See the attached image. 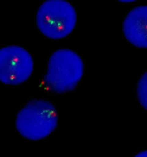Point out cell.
<instances>
[{"mask_svg": "<svg viewBox=\"0 0 147 157\" xmlns=\"http://www.w3.org/2000/svg\"><path fill=\"white\" fill-rule=\"evenodd\" d=\"M57 111L50 102L33 100L18 112L16 127L23 137L31 140L46 138L56 128Z\"/></svg>", "mask_w": 147, "mask_h": 157, "instance_id": "2", "label": "cell"}, {"mask_svg": "<svg viewBox=\"0 0 147 157\" xmlns=\"http://www.w3.org/2000/svg\"><path fill=\"white\" fill-rule=\"evenodd\" d=\"M77 13L66 0H47L37 11V27L45 36L58 40L68 36L77 23Z\"/></svg>", "mask_w": 147, "mask_h": 157, "instance_id": "3", "label": "cell"}, {"mask_svg": "<svg viewBox=\"0 0 147 157\" xmlns=\"http://www.w3.org/2000/svg\"><path fill=\"white\" fill-rule=\"evenodd\" d=\"M126 39L133 46L147 48V6H140L130 10L123 24Z\"/></svg>", "mask_w": 147, "mask_h": 157, "instance_id": "5", "label": "cell"}, {"mask_svg": "<svg viewBox=\"0 0 147 157\" xmlns=\"http://www.w3.org/2000/svg\"><path fill=\"white\" fill-rule=\"evenodd\" d=\"M135 157H147V150L144 151H142V152H139L138 154L135 155Z\"/></svg>", "mask_w": 147, "mask_h": 157, "instance_id": "7", "label": "cell"}, {"mask_svg": "<svg viewBox=\"0 0 147 157\" xmlns=\"http://www.w3.org/2000/svg\"><path fill=\"white\" fill-rule=\"evenodd\" d=\"M83 72L84 64L78 54L69 49H60L51 56L44 82L54 92H71L78 85Z\"/></svg>", "mask_w": 147, "mask_h": 157, "instance_id": "1", "label": "cell"}, {"mask_svg": "<svg viewBox=\"0 0 147 157\" xmlns=\"http://www.w3.org/2000/svg\"><path fill=\"white\" fill-rule=\"evenodd\" d=\"M33 66L32 56L23 47L10 46L0 50V81L4 84L24 83L31 75Z\"/></svg>", "mask_w": 147, "mask_h": 157, "instance_id": "4", "label": "cell"}, {"mask_svg": "<svg viewBox=\"0 0 147 157\" xmlns=\"http://www.w3.org/2000/svg\"><path fill=\"white\" fill-rule=\"evenodd\" d=\"M121 2H125V3H128V2H132L134 1H136L137 0H119Z\"/></svg>", "mask_w": 147, "mask_h": 157, "instance_id": "8", "label": "cell"}, {"mask_svg": "<svg viewBox=\"0 0 147 157\" xmlns=\"http://www.w3.org/2000/svg\"><path fill=\"white\" fill-rule=\"evenodd\" d=\"M137 94L140 103L147 111V71L138 82Z\"/></svg>", "mask_w": 147, "mask_h": 157, "instance_id": "6", "label": "cell"}]
</instances>
